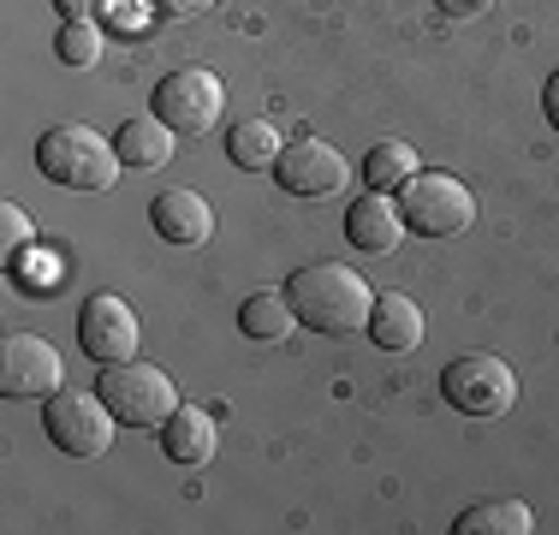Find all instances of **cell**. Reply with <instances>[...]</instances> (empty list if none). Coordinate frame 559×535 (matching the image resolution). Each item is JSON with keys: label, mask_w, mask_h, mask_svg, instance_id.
Wrapping results in <instances>:
<instances>
[{"label": "cell", "mask_w": 559, "mask_h": 535, "mask_svg": "<svg viewBox=\"0 0 559 535\" xmlns=\"http://www.w3.org/2000/svg\"><path fill=\"white\" fill-rule=\"evenodd\" d=\"M286 298L298 310L304 328L334 333V340H352V333L369 328V280L345 262H310L286 280Z\"/></svg>", "instance_id": "obj_1"}, {"label": "cell", "mask_w": 559, "mask_h": 535, "mask_svg": "<svg viewBox=\"0 0 559 535\" xmlns=\"http://www.w3.org/2000/svg\"><path fill=\"white\" fill-rule=\"evenodd\" d=\"M36 167L48 173L66 191H114L119 179V150L108 138H96L90 126H55L36 138Z\"/></svg>", "instance_id": "obj_2"}, {"label": "cell", "mask_w": 559, "mask_h": 535, "mask_svg": "<svg viewBox=\"0 0 559 535\" xmlns=\"http://www.w3.org/2000/svg\"><path fill=\"white\" fill-rule=\"evenodd\" d=\"M96 393L108 399V411L119 423H131V428H162L173 411H179V387H173V374L155 369V364H138V357H131V364H108Z\"/></svg>", "instance_id": "obj_3"}, {"label": "cell", "mask_w": 559, "mask_h": 535, "mask_svg": "<svg viewBox=\"0 0 559 535\" xmlns=\"http://www.w3.org/2000/svg\"><path fill=\"white\" fill-rule=\"evenodd\" d=\"M43 428H48V440H55L66 459H102V452L114 447L119 417L108 411V399H102V393H78V387H60V393H48Z\"/></svg>", "instance_id": "obj_4"}, {"label": "cell", "mask_w": 559, "mask_h": 535, "mask_svg": "<svg viewBox=\"0 0 559 535\" xmlns=\"http://www.w3.org/2000/svg\"><path fill=\"white\" fill-rule=\"evenodd\" d=\"M399 214L405 226H417V238H459L476 221V197L452 173H417L399 185Z\"/></svg>", "instance_id": "obj_5"}, {"label": "cell", "mask_w": 559, "mask_h": 535, "mask_svg": "<svg viewBox=\"0 0 559 535\" xmlns=\"http://www.w3.org/2000/svg\"><path fill=\"white\" fill-rule=\"evenodd\" d=\"M221 114H226V90L209 66H179V72H167L162 90H155V119H167L179 138L215 131Z\"/></svg>", "instance_id": "obj_6"}, {"label": "cell", "mask_w": 559, "mask_h": 535, "mask_svg": "<svg viewBox=\"0 0 559 535\" xmlns=\"http://www.w3.org/2000/svg\"><path fill=\"white\" fill-rule=\"evenodd\" d=\"M441 393H447L452 411H464V417H500L518 399V374H512V364H500V357H488V352H464L447 364Z\"/></svg>", "instance_id": "obj_7"}, {"label": "cell", "mask_w": 559, "mask_h": 535, "mask_svg": "<svg viewBox=\"0 0 559 535\" xmlns=\"http://www.w3.org/2000/svg\"><path fill=\"white\" fill-rule=\"evenodd\" d=\"M138 310H131L126 298H114V292H96V298H84V310H78V345H84V357H96L102 369L108 364H131L138 357Z\"/></svg>", "instance_id": "obj_8"}, {"label": "cell", "mask_w": 559, "mask_h": 535, "mask_svg": "<svg viewBox=\"0 0 559 535\" xmlns=\"http://www.w3.org/2000/svg\"><path fill=\"white\" fill-rule=\"evenodd\" d=\"M60 352L43 340V333H7L0 340V393L7 399H48L60 393Z\"/></svg>", "instance_id": "obj_9"}, {"label": "cell", "mask_w": 559, "mask_h": 535, "mask_svg": "<svg viewBox=\"0 0 559 535\" xmlns=\"http://www.w3.org/2000/svg\"><path fill=\"white\" fill-rule=\"evenodd\" d=\"M345 155L334 150V143H322V138H304V143H286V155L274 160V179H280V191H292V197H334L345 191Z\"/></svg>", "instance_id": "obj_10"}, {"label": "cell", "mask_w": 559, "mask_h": 535, "mask_svg": "<svg viewBox=\"0 0 559 535\" xmlns=\"http://www.w3.org/2000/svg\"><path fill=\"white\" fill-rule=\"evenodd\" d=\"M345 238L369 257H388V250L405 238V214H399V197L388 191H364L352 209H345Z\"/></svg>", "instance_id": "obj_11"}, {"label": "cell", "mask_w": 559, "mask_h": 535, "mask_svg": "<svg viewBox=\"0 0 559 535\" xmlns=\"http://www.w3.org/2000/svg\"><path fill=\"white\" fill-rule=\"evenodd\" d=\"M150 226L167 238V245H203V238L215 233V209H209L197 191H162L150 203Z\"/></svg>", "instance_id": "obj_12"}, {"label": "cell", "mask_w": 559, "mask_h": 535, "mask_svg": "<svg viewBox=\"0 0 559 535\" xmlns=\"http://www.w3.org/2000/svg\"><path fill=\"white\" fill-rule=\"evenodd\" d=\"M364 333L381 345V352H411V345H423L417 298H405V292H381V298L369 304V328Z\"/></svg>", "instance_id": "obj_13"}, {"label": "cell", "mask_w": 559, "mask_h": 535, "mask_svg": "<svg viewBox=\"0 0 559 535\" xmlns=\"http://www.w3.org/2000/svg\"><path fill=\"white\" fill-rule=\"evenodd\" d=\"M173 143H179V131H173L167 119H126L119 138H114V150L131 173H155V167L173 160Z\"/></svg>", "instance_id": "obj_14"}, {"label": "cell", "mask_w": 559, "mask_h": 535, "mask_svg": "<svg viewBox=\"0 0 559 535\" xmlns=\"http://www.w3.org/2000/svg\"><path fill=\"white\" fill-rule=\"evenodd\" d=\"M162 452L173 464H209V459H215V417H209V411L179 405L162 423Z\"/></svg>", "instance_id": "obj_15"}, {"label": "cell", "mask_w": 559, "mask_h": 535, "mask_svg": "<svg viewBox=\"0 0 559 535\" xmlns=\"http://www.w3.org/2000/svg\"><path fill=\"white\" fill-rule=\"evenodd\" d=\"M226 155L245 173H274V160L286 155V143H280L274 119H238V126L226 131Z\"/></svg>", "instance_id": "obj_16"}, {"label": "cell", "mask_w": 559, "mask_h": 535, "mask_svg": "<svg viewBox=\"0 0 559 535\" xmlns=\"http://www.w3.org/2000/svg\"><path fill=\"white\" fill-rule=\"evenodd\" d=\"M452 530L459 535H530L536 518H530L524 500H483V506H464Z\"/></svg>", "instance_id": "obj_17"}, {"label": "cell", "mask_w": 559, "mask_h": 535, "mask_svg": "<svg viewBox=\"0 0 559 535\" xmlns=\"http://www.w3.org/2000/svg\"><path fill=\"white\" fill-rule=\"evenodd\" d=\"M292 321H298V310H292L286 292H257V298L238 304V328H245L250 340H286Z\"/></svg>", "instance_id": "obj_18"}, {"label": "cell", "mask_w": 559, "mask_h": 535, "mask_svg": "<svg viewBox=\"0 0 559 535\" xmlns=\"http://www.w3.org/2000/svg\"><path fill=\"white\" fill-rule=\"evenodd\" d=\"M417 150L411 143H399V138H388V143H376V150L364 155V179H369V191H399L405 179H417Z\"/></svg>", "instance_id": "obj_19"}, {"label": "cell", "mask_w": 559, "mask_h": 535, "mask_svg": "<svg viewBox=\"0 0 559 535\" xmlns=\"http://www.w3.org/2000/svg\"><path fill=\"white\" fill-rule=\"evenodd\" d=\"M60 60L66 66H96L102 60V31L90 19H66V31H60Z\"/></svg>", "instance_id": "obj_20"}, {"label": "cell", "mask_w": 559, "mask_h": 535, "mask_svg": "<svg viewBox=\"0 0 559 535\" xmlns=\"http://www.w3.org/2000/svg\"><path fill=\"white\" fill-rule=\"evenodd\" d=\"M0 245H7V257H19V250L36 245V226H31V214H24L19 203L0 209Z\"/></svg>", "instance_id": "obj_21"}, {"label": "cell", "mask_w": 559, "mask_h": 535, "mask_svg": "<svg viewBox=\"0 0 559 535\" xmlns=\"http://www.w3.org/2000/svg\"><path fill=\"white\" fill-rule=\"evenodd\" d=\"M150 12H162V19H197V12L209 7V0H143Z\"/></svg>", "instance_id": "obj_22"}, {"label": "cell", "mask_w": 559, "mask_h": 535, "mask_svg": "<svg viewBox=\"0 0 559 535\" xmlns=\"http://www.w3.org/2000/svg\"><path fill=\"white\" fill-rule=\"evenodd\" d=\"M542 114H548V126L559 131V72L548 78V90H542Z\"/></svg>", "instance_id": "obj_23"}, {"label": "cell", "mask_w": 559, "mask_h": 535, "mask_svg": "<svg viewBox=\"0 0 559 535\" xmlns=\"http://www.w3.org/2000/svg\"><path fill=\"white\" fill-rule=\"evenodd\" d=\"M55 7L66 12V19H90V12L102 7V0H55Z\"/></svg>", "instance_id": "obj_24"}, {"label": "cell", "mask_w": 559, "mask_h": 535, "mask_svg": "<svg viewBox=\"0 0 559 535\" xmlns=\"http://www.w3.org/2000/svg\"><path fill=\"white\" fill-rule=\"evenodd\" d=\"M452 19H464V12H488V0H441Z\"/></svg>", "instance_id": "obj_25"}]
</instances>
